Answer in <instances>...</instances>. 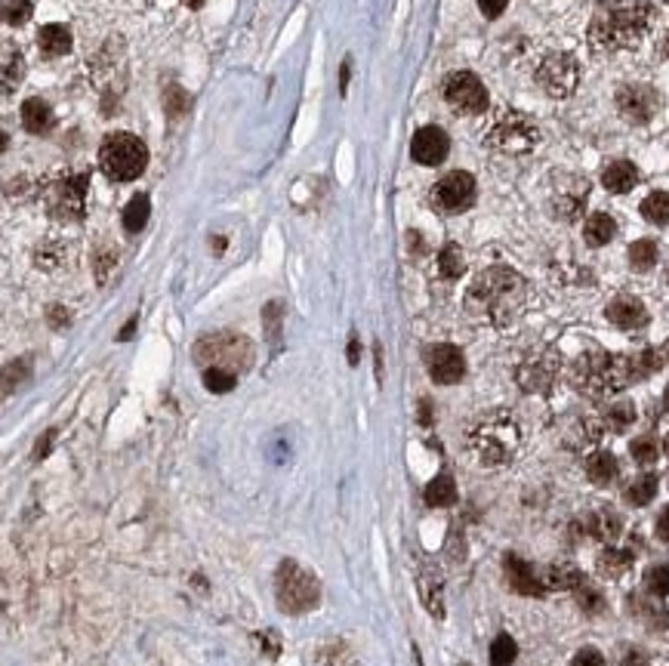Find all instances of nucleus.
Instances as JSON below:
<instances>
[{
	"mask_svg": "<svg viewBox=\"0 0 669 666\" xmlns=\"http://www.w3.org/2000/svg\"><path fill=\"white\" fill-rule=\"evenodd\" d=\"M602 182L608 192L627 195V192H633L635 182H639V170H635V164H629V161H614L604 167Z\"/></svg>",
	"mask_w": 669,
	"mask_h": 666,
	"instance_id": "nucleus-25",
	"label": "nucleus"
},
{
	"mask_svg": "<svg viewBox=\"0 0 669 666\" xmlns=\"http://www.w3.org/2000/svg\"><path fill=\"white\" fill-rule=\"evenodd\" d=\"M642 217L654 226H666L669 222V192H651L642 201Z\"/></svg>",
	"mask_w": 669,
	"mask_h": 666,
	"instance_id": "nucleus-37",
	"label": "nucleus"
},
{
	"mask_svg": "<svg viewBox=\"0 0 669 666\" xmlns=\"http://www.w3.org/2000/svg\"><path fill=\"white\" fill-rule=\"evenodd\" d=\"M37 50H41L47 59H56V56H65L72 50V31L59 22H50L37 31Z\"/></svg>",
	"mask_w": 669,
	"mask_h": 666,
	"instance_id": "nucleus-22",
	"label": "nucleus"
},
{
	"mask_svg": "<svg viewBox=\"0 0 669 666\" xmlns=\"http://www.w3.org/2000/svg\"><path fill=\"white\" fill-rule=\"evenodd\" d=\"M602 423H604V429H611V433H627V429L635 423V404L627 402V398L608 404V410L602 414Z\"/></svg>",
	"mask_w": 669,
	"mask_h": 666,
	"instance_id": "nucleus-30",
	"label": "nucleus"
},
{
	"mask_svg": "<svg viewBox=\"0 0 669 666\" xmlns=\"http://www.w3.org/2000/svg\"><path fill=\"white\" fill-rule=\"evenodd\" d=\"M657 487H660L657 475H654V472H642L639 478H635L633 485L627 487V500L633 506H648L654 497H657Z\"/></svg>",
	"mask_w": 669,
	"mask_h": 666,
	"instance_id": "nucleus-31",
	"label": "nucleus"
},
{
	"mask_svg": "<svg viewBox=\"0 0 669 666\" xmlns=\"http://www.w3.org/2000/svg\"><path fill=\"white\" fill-rule=\"evenodd\" d=\"M654 25V6L648 0H604L589 22V47L596 53L635 50Z\"/></svg>",
	"mask_w": 669,
	"mask_h": 666,
	"instance_id": "nucleus-2",
	"label": "nucleus"
},
{
	"mask_svg": "<svg viewBox=\"0 0 669 666\" xmlns=\"http://www.w3.org/2000/svg\"><path fill=\"white\" fill-rule=\"evenodd\" d=\"M534 78H537L540 90H543L546 96L568 99L580 84V65L571 53H546L543 59H540Z\"/></svg>",
	"mask_w": 669,
	"mask_h": 666,
	"instance_id": "nucleus-11",
	"label": "nucleus"
},
{
	"mask_svg": "<svg viewBox=\"0 0 669 666\" xmlns=\"http://www.w3.org/2000/svg\"><path fill=\"white\" fill-rule=\"evenodd\" d=\"M558 377H562V355L556 348H537V352L525 355L521 364L515 367V379L531 395H550Z\"/></svg>",
	"mask_w": 669,
	"mask_h": 666,
	"instance_id": "nucleus-10",
	"label": "nucleus"
},
{
	"mask_svg": "<svg viewBox=\"0 0 669 666\" xmlns=\"http://www.w3.org/2000/svg\"><path fill=\"white\" fill-rule=\"evenodd\" d=\"M657 537H660V540H664L666 547H669V506H666V509L657 516Z\"/></svg>",
	"mask_w": 669,
	"mask_h": 666,
	"instance_id": "nucleus-48",
	"label": "nucleus"
},
{
	"mask_svg": "<svg viewBox=\"0 0 669 666\" xmlns=\"http://www.w3.org/2000/svg\"><path fill=\"white\" fill-rule=\"evenodd\" d=\"M543 586L546 589H580L583 586V574L577 570V564H568V562L550 564V568L543 570Z\"/></svg>",
	"mask_w": 669,
	"mask_h": 666,
	"instance_id": "nucleus-26",
	"label": "nucleus"
},
{
	"mask_svg": "<svg viewBox=\"0 0 669 666\" xmlns=\"http://www.w3.org/2000/svg\"><path fill=\"white\" fill-rule=\"evenodd\" d=\"M506 4H509V0H478V6H481V12H484L488 19H496V16H500V12L506 10Z\"/></svg>",
	"mask_w": 669,
	"mask_h": 666,
	"instance_id": "nucleus-47",
	"label": "nucleus"
},
{
	"mask_svg": "<svg viewBox=\"0 0 669 666\" xmlns=\"http://www.w3.org/2000/svg\"><path fill=\"white\" fill-rule=\"evenodd\" d=\"M53 439H56V433H53V429H50V433L43 435L41 441H37V448H35V456H37V460H41V456H47V450H50V441H53Z\"/></svg>",
	"mask_w": 669,
	"mask_h": 666,
	"instance_id": "nucleus-49",
	"label": "nucleus"
},
{
	"mask_svg": "<svg viewBox=\"0 0 669 666\" xmlns=\"http://www.w3.org/2000/svg\"><path fill=\"white\" fill-rule=\"evenodd\" d=\"M87 188H90V173H65L56 182H50L43 192L50 217L62 222H78L87 211Z\"/></svg>",
	"mask_w": 669,
	"mask_h": 666,
	"instance_id": "nucleus-9",
	"label": "nucleus"
},
{
	"mask_svg": "<svg viewBox=\"0 0 669 666\" xmlns=\"http://www.w3.org/2000/svg\"><path fill=\"white\" fill-rule=\"evenodd\" d=\"M645 586H648V593H651L654 599H664V595H669V564H654V568H648Z\"/></svg>",
	"mask_w": 669,
	"mask_h": 666,
	"instance_id": "nucleus-39",
	"label": "nucleus"
},
{
	"mask_svg": "<svg viewBox=\"0 0 669 666\" xmlns=\"http://www.w3.org/2000/svg\"><path fill=\"white\" fill-rule=\"evenodd\" d=\"M627 358H629V371H633V379L651 377V373H657L660 364H664V355H660L657 348H642V352L627 355Z\"/></svg>",
	"mask_w": 669,
	"mask_h": 666,
	"instance_id": "nucleus-32",
	"label": "nucleus"
},
{
	"mask_svg": "<svg viewBox=\"0 0 669 666\" xmlns=\"http://www.w3.org/2000/svg\"><path fill=\"white\" fill-rule=\"evenodd\" d=\"M568 379L580 395L602 402V398L627 389L633 383V371H629L627 355H611L602 352V348H589V352L577 355L571 361Z\"/></svg>",
	"mask_w": 669,
	"mask_h": 666,
	"instance_id": "nucleus-3",
	"label": "nucleus"
},
{
	"mask_svg": "<svg viewBox=\"0 0 669 666\" xmlns=\"http://www.w3.org/2000/svg\"><path fill=\"white\" fill-rule=\"evenodd\" d=\"M466 444L481 466H509L521 450V426L506 410H490L473 423Z\"/></svg>",
	"mask_w": 669,
	"mask_h": 666,
	"instance_id": "nucleus-4",
	"label": "nucleus"
},
{
	"mask_svg": "<svg viewBox=\"0 0 669 666\" xmlns=\"http://www.w3.org/2000/svg\"><path fill=\"white\" fill-rule=\"evenodd\" d=\"M614 234H617V222L611 219L608 213H592L583 226V238L589 247H604Z\"/></svg>",
	"mask_w": 669,
	"mask_h": 666,
	"instance_id": "nucleus-28",
	"label": "nucleus"
},
{
	"mask_svg": "<svg viewBox=\"0 0 669 666\" xmlns=\"http://www.w3.org/2000/svg\"><path fill=\"white\" fill-rule=\"evenodd\" d=\"M22 78H25V59H22V53H19L12 43H6V47H4V93L16 90V84Z\"/></svg>",
	"mask_w": 669,
	"mask_h": 666,
	"instance_id": "nucleus-34",
	"label": "nucleus"
},
{
	"mask_svg": "<svg viewBox=\"0 0 669 666\" xmlns=\"http://www.w3.org/2000/svg\"><path fill=\"white\" fill-rule=\"evenodd\" d=\"M50 321H53V327L68 325V309H59V306H56L53 312H50Z\"/></svg>",
	"mask_w": 669,
	"mask_h": 666,
	"instance_id": "nucleus-50",
	"label": "nucleus"
},
{
	"mask_svg": "<svg viewBox=\"0 0 669 666\" xmlns=\"http://www.w3.org/2000/svg\"><path fill=\"white\" fill-rule=\"evenodd\" d=\"M586 198H589V182L580 180V176H558L550 195V207L556 213V219L573 222L583 217Z\"/></svg>",
	"mask_w": 669,
	"mask_h": 666,
	"instance_id": "nucleus-14",
	"label": "nucleus"
},
{
	"mask_svg": "<svg viewBox=\"0 0 669 666\" xmlns=\"http://www.w3.org/2000/svg\"><path fill=\"white\" fill-rule=\"evenodd\" d=\"M484 142L494 151H503V155H527V151L537 149L540 126L525 111L503 109L490 120L488 133H484Z\"/></svg>",
	"mask_w": 669,
	"mask_h": 666,
	"instance_id": "nucleus-6",
	"label": "nucleus"
},
{
	"mask_svg": "<svg viewBox=\"0 0 669 666\" xmlns=\"http://www.w3.org/2000/svg\"><path fill=\"white\" fill-rule=\"evenodd\" d=\"M577 593H580V605H583L586 611H598V608H602V595H598L596 589H586V586H580Z\"/></svg>",
	"mask_w": 669,
	"mask_h": 666,
	"instance_id": "nucleus-46",
	"label": "nucleus"
},
{
	"mask_svg": "<svg viewBox=\"0 0 669 666\" xmlns=\"http://www.w3.org/2000/svg\"><path fill=\"white\" fill-rule=\"evenodd\" d=\"M571 666H604V657L598 655L596 648H583L573 655V663Z\"/></svg>",
	"mask_w": 669,
	"mask_h": 666,
	"instance_id": "nucleus-44",
	"label": "nucleus"
},
{
	"mask_svg": "<svg viewBox=\"0 0 669 666\" xmlns=\"http://www.w3.org/2000/svg\"><path fill=\"white\" fill-rule=\"evenodd\" d=\"M629 265L635 272H651L657 265V244L651 238H642L629 247Z\"/></svg>",
	"mask_w": 669,
	"mask_h": 666,
	"instance_id": "nucleus-36",
	"label": "nucleus"
},
{
	"mask_svg": "<svg viewBox=\"0 0 669 666\" xmlns=\"http://www.w3.org/2000/svg\"><path fill=\"white\" fill-rule=\"evenodd\" d=\"M657 109H660V96L651 87L627 84L617 90V111H620L629 124H648V120L657 114Z\"/></svg>",
	"mask_w": 669,
	"mask_h": 666,
	"instance_id": "nucleus-15",
	"label": "nucleus"
},
{
	"mask_svg": "<svg viewBox=\"0 0 669 666\" xmlns=\"http://www.w3.org/2000/svg\"><path fill=\"white\" fill-rule=\"evenodd\" d=\"M664 450H666V456H669V435H666V441H664Z\"/></svg>",
	"mask_w": 669,
	"mask_h": 666,
	"instance_id": "nucleus-57",
	"label": "nucleus"
},
{
	"mask_svg": "<svg viewBox=\"0 0 669 666\" xmlns=\"http://www.w3.org/2000/svg\"><path fill=\"white\" fill-rule=\"evenodd\" d=\"M426 367H429V377L442 386H454L463 379L466 373V358L457 346L450 342H438V346L426 348Z\"/></svg>",
	"mask_w": 669,
	"mask_h": 666,
	"instance_id": "nucleus-16",
	"label": "nucleus"
},
{
	"mask_svg": "<svg viewBox=\"0 0 669 666\" xmlns=\"http://www.w3.org/2000/svg\"><path fill=\"white\" fill-rule=\"evenodd\" d=\"M149 217H151V201H149V195H136V198L130 201V204L124 207V228L127 232H142L145 228V222H149Z\"/></svg>",
	"mask_w": 669,
	"mask_h": 666,
	"instance_id": "nucleus-33",
	"label": "nucleus"
},
{
	"mask_svg": "<svg viewBox=\"0 0 669 666\" xmlns=\"http://www.w3.org/2000/svg\"><path fill=\"white\" fill-rule=\"evenodd\" d=\"M664 358L669 361V342H666V348H664Z\"/></svg>",
	"mask_w": 669,
	"mask_h": 666,
	"instance_id": "nucleus-58",
	"label": "nucleus"
},
{
	"mask_svg": "<svg viewBox=\"0 0 669 666\" xmlns=\"http://www.w3.org/2000/svg\"><path fill=\"white\" fill-rule=\"evenodd\" d=\"M136 325H139V318H130V321H127V327H124V331L118 333V340H130V336H133V331H136Z\"/></svg>",
	"mask_w": 669,
	"mask_h": 666,
	"instance_id": "nucleus-52",
	"label": "nucleus"
},
{
	"mask_svg": "<svg viewBox=\"0 0 669 666\" xmlns=\"http://www.w3.org/2000/svg\"><path fill=\"white\" fill-rule=\"evenodd\" d=\"M577 528L583 531L586 537H592V540H602V543H614L617 537H620V516L611 509H596L589 512L586 518H580Z\"/></svg>",
	"mask_w": 669,
	"mask_h": 666,
	"instance_id": "nucleus-21",
	"label": "nucleus"
},
{
	"mask_svg": "<svg viewBox=\"0 0 669 666\" xmlns=\"http://www.w3.org/2000/svg\"><path fill=\"white\" fill-rule=\"evenodd\" d=\"M448 151L450 139L442 126H423V130H417V136L411 142V157L417 164H423V167H438L448 157Z\"/></svg>",
	"mask_w": 669,
	"mask_h": 666,
	"instance_id": "nucleus-17",
	"label": "nucleus"
},
{
	"mask_svg": "<svg viewBox=\"0 0 669 666\" xmlns=\"http://www.w3.org/2000/svg\"><path fill=\"white\" fill-rule=\"evenodd\" d=\"M660 53H664L666 59H669V34L664 37V41H660Z\"/></svg>",
	"mask_w": 669,
	"mask_h": 666,
	"instance_id": "nucleus-54",
	"label": "nucleus"
},
{
	"mask_svg": "<svg viewBox=\"0 0 669 666\" xmlns=\"http://www.w3.org/2000/svg\"><path fill=\"white\" fill-rule=\"evenodd\" d=\"M429 201L435 211L442 213H463L475 204V180L463 170H454V173L442 176V180L432 186Z\"/></svg>",
	"mask_w": 669,
	"mask_h": 666,
	"instance_id": "nucleus-12",
	"label": "nucleus"
},
{
	"mask_svg": "<svg viewBox=\"0 0 669 666\" xmlns=\"http://www.w3.org/2000/svg\"><path fill=\"white\" fill-rule=\"evenodd\" d=\"M617 475H620V463H617L614 454H608V450H596V454L586 456V478L592 481V485H611V481H617Z\"/></svg>",
	"mask_w": 669,
	"mask_h": 666,
	"instance_id": "nucleus-24",
	"label": "nucleus"
},
{
	"mask_svg": "<svg viewBox=\"0 0 669 666\" xmlns=\"http://www.w3.org/2000/svg\"><path fill=\"white\" fill-rule=\"evenodd\" d=\"M660 4H664V6H666V10H669V0H660Z\"/></svg>",
	"mask_w": 669,
	"mask_h": 666,
	"instance_id": "nucleus-59",
	"label": "nucleus"
},
{
	"mask_svg": "<svg viewBox=\"0 0 669 666\" xmlns=\"http://www.w3.org/2000/svg\"><path fill=\"white\" fill-rule=\"evenodd\" d=\"M604 315H608L611 325L620 327V331H635V327H642L648 321V309L642 306V300H635V296H617V300H611Z\"/></svg>",
	"mask_w": 669,
	"mask_h": 666,
	"instance_id": "nucleus-19",
	"label": "nucleus"
},
{
	"mask_svg": "<svg viewBox=\"0 0 669 666\" xmlns=\"http://www.w3.org/2000/svg\"><path fill=\"white\" fill-rule=\"evenodd\" d=\"M186 6H191V10H197V6H204V0H182Z\"/></svg>",
	"mask_w": 669,
	"mask_h": 666,
	"instance_id": "nucleus-55",
	"label": "nucleus"
},
{
	"mask_svg": "<svg viewBox=\"0 0 669 666\" xmlns=\"http://www.w3.org/2000/svg\"><path fill=\"white\" fill-rule=\"evenodd\" d=\"M99 167L108 180L133 182L149 167V149L133 133H112V136H105V142L99 149Z\"/></svg>",
	"mask_w": 669,
	"mask_h": 666,
	"instance_id": "nucleus-5",
	"label": "nucleus"
},
{
	"mask_svg": "<svg viewBox=\"0 0 669 666\" xmlns=\"http://www.w3.org/2000/svg\"><path fill=\"white\" fill-rule=\"evenodd\" d=\"M463 269H466V259H463L460 247L444 244L442 253H438V275L448 278V281H454V278L463 275Z\"/></svg>",
	"mask_w": 669,
	"mask_h": 666,
	"instance_id": "nucleus-35",
	"label": "nucleus"
},
{
	"mask_svg": "<svg viewBox=\"0 0 669 666\" xmlns=\"http://www.w3.org/2000/svg\"><path fill=\"white\" fill-rule=\"evenodd\" d=\"M515 655H519V648H515L512 639L496 636L494 645H490V666H509L515 661Z\"/></svg>",
	"mask_w": 669,
	"mask_h": 666,
	"instance_id": "nucleus-40",
	"label": "nucleus"
},
{
	"mask_svg": "<svg viewBox=\"0 0 669 666\" xmlns=\"http://www.w3.org/2000/svg\"><path fill=\"white\" fill-rule=\"evenodd\" d=\"M426 503L429 506H454L457 503V485L454 475L442 472L426 485Z\"/></svg>",
	"mask_w": 669,
	"mask_h": 666,
	"instance_id": "nucleus-29",
	"label": "nucleus"
},
{
	"mask_svg": "<svg viewBox=\"0 0 669 666\" xmlns=\"http://www.w3.org/2000/svg\"><path fill=\"white\" fill-rule=\"evenodd\" d=\"M114 263H118V253H114V250H102L99 263H96V278H99V284L108 278V272H112Z\"/></svg>",
	"mask_w": 669,
	"mask_h": 666,
	"instance_id": "nucleus-45",
	"label": "nucleus"
},
{
	"mask_svg": "<svg viewBox=\"0 0 669 666\" xmlns=\"http://www.w3.org/2000/svg\"><path fill=\"white\" fill-rule=\"evenodd\" d=\"M602 433H604L602 417H573L568 426H565L562 441L568 450H589L602 441Z\"/></svg>",
	"mask_w": 669,
	"mask_h": 666,
	"instance_id": "nucleus-18",
	"label": "nucleus"
},
{
	"mask_svg": "<svg viewBox=\"0 0 669 666\" xmlns=\"http://www.w3.org/2000/svg\"><path fill=\"white\" fill-rule=\"evenodd\" d=\"M596 568L602 570V577H623L629 568H633V549H617V547H608L604 553H598L596 558Z\"/></svg>",
	"mask_w": 669,
	"mask_h": 666,
	"instance_id": "nucleus-27",
	"label": "nucleus"
},
{
	"mask_svg": "<svg viewBox=\"0 0 669 666\" xmlns=\"http://www.w3.org/2000/svg\"><path fill=\"white\" fill-rule=\"evenodd\" d=\"M164 99H167V109H170V114H173V118H180L182 109H186V105H188V99L182 96L180 87H170L167 96H164Z\"/></svg>",
	"mask_w": 669,
	"mask_h": 666,
	"instance_id": "nucleus-43",
	"label": "nucleus"
},
{
	"mask_svg": "<svg viewBox=\"0 0 669 666\" xmlns=\"http://www.w3.org/2000/svg\"><path fill=\"white\" fill-rule=\"evenodd\" d=\"M31 19V0H4V22L25 25Z\"/></svg>",
	"mask_w": 669,
	"mask_h": 666,
	"instance_id": "nucleus-42",
	"label": "nucleus"
},
{
	"mask_svg": "<svg viewBox=\"0 0 669 666\" xmlns=\"http://www.w3.org/2000/svg\"><path fill=\"white\" fill-rule=\"evenodd\" d=\"M623 666H648V661H645V655H639V651H629Z\"/></svg>",
	"mask_w": 669,
	"mask_h": 666,
	"instance_id": "nucleus-51",
	"label": "nucleus"
},
{
	"mask_svg": "<svg viewBox=\"0 0 669 666\" xmlns=\"http://www.w3.org/2000/svg\"><path fill=\"white\" fill-rule=\"evenodd\" d=\"M664 408L669 410V386H666V392H664Z\"/></svg>",
	"mask_w": 669,
	"mask_h": 666,
	"instance_id": "nucleus-56",
	"label": "nucleus"
},
{
	"mask_svg": "<svg viewBox=\"0 0 669 666\" xmlns=\"http://www.w3.org/2000/svg\"><path fill=\"white\" fill-rule=\"evenodd\" d=\"M349 364H358V340L352 336V342H349Z\"/></svg>",
	"mask_w": 669,
	"mask_h": 666,
	"instance_id": "nucleus-53",
	"label": "nucleus"
},
{
	"mask_svg": "<svg viewBox=\"0 0 669 666\" xmlns=\"http://www.w3.org/2000/svg\"><path fill=\"white\" fill-rule=\"evenodd\" d=\"M195 361L204 367H226L232 373H241L253 361V348L241 333H210L197 340Z\"/></svg>",
	"mask_w": 669,
	"mask_h": 666,
	"instance_id": "nucleus-8",
	"label": "nucleus"
},
{
	"mask_svg": "<svg viewBox=\"0 0 669 666\" xmlns=\"http://www.w3.org/2000/svg\"><path fill=\"white\" fill-rule=\"evenodd\" d=\"M506 577H509V586H512L519 595H543L546 593L543 577H540L537 570L519 555H506Z\"/></svg>",
	"mask_w": 669,
	"mask_h": 666,
	"instance_id": "nucleus-20",
	"label": "nucleus"
},
{
	"mask_svg": "<svg viewBox=\"0 0 669 666\" xmlns=\"http://www.w3.org/2000/svg\"><path fill=\"white\" fill-rule=\"evenodd\" d=\"M444 103L457 114H481L488 109V90L473 72H457L444 80Z\"/></svg>",
	"mask_w": 669,
	"mask_h": 666,
	"instance_id": "nucleus-13",
	"label": "nucleus"
},
{
	"mask_svg": "<svg viewBox=\"0 0 669 666\" xmlns=\"http://www.w3.org/2000/svg\"><path fill=\"white\" fill-rule=\"evenodd\" d=\"M275 595L278 608L284 614H305L318 605L321 599V586L305 568H299L296 562H281L275 574Z\"/></svg>",
	"mask_w": 669,
	"mask_h": 666,
	"instance_id": "nucleus-7",
	"label": "nucleus"
},
{
	"mask_svg": "<svg viewBox=\"0 0 669 666\" xmlns=\"http://www.w3.org/2000/svg\"><path fill=\"white\" fill-rule=\"evenodd\" d=\"M22 126L35 136H43L56 126V114L43 99H25L22 103Z\"/></svg>",
	"mask_w": 669,
	"mask_h": 666,
	"instance_id": "nucleus-23",
	"label": "nucleus"
},
{
	"mask_svg": "<svg viewBox=\"0 0 669 666\" xmlns=\"http://www.w3.org/2000/svg\"><path fill=\"white\" fill-rule=\"evenodd\" d=\"M235 383H238V373L226 371V367H204V386H207L210 392H216V395L232 392Z\"/></svg>",
	"mask_w": 669,
	"mask_h": 666,
	"instance_id": "nucleus-38",
	"label": "nucleus"
},
{
	"mask_svg": "<svg viewBox=\"0 0 669 666\" xmlns=\"http://www.w3.org/2000/svg\"><path fill=\"white\" fill-rule=\"evenodd\" d=\"M527 281L515 269L490 265L469 284L466 290V315L475 325L488 327H512L527 309Z\"/></svg>",
	"mask_w": 669,
	"mask_h": 666,
	"instance_id": "nucleus-1",
	"label": "nucleus"
},
{
	"mask_svg": "<svg viewBox=\"0 0 669 666\" xmlns=\"http://www.w3.org/2000/svg\"><path fill=\"white\" fill-rule=\"evenodd\" d=\"M629 450H633V460L642 463V466H648V463H654L660 456L657 439H651V435H642V439H635L633 444H629Z\"/></svg>",
	"mask_w": 669,
	"mask_h": 666,
	"instance_id": "nucleus-41",
	"label": "nucleus"
}]
</instances>
